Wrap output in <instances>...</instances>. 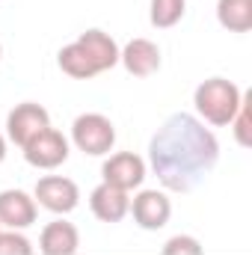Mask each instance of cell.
<instances>
[{
	"label": "cell",
	"mask_w": 252,
	"mask_h": 255,
	"mask_svg": "<svg viewBox=\"0 0 252 255\" xmlns=\"http://www.w3.org/2000/svg\"><path fill=\"white\" fill-rule=\"evenodd\" d=\"M36 223V202L21 190L0 193V226L9 229H27Z\"/></svg>",
	"instance_id": "10"
},
{
	"label": "cell",
	"mask_w": 252,
	"mask_h": 255,
	"mask_svg": "<svg viewBox=\"0 0 252 255\" xmlns=\"http://www.w3.org/2000/svg\"><path fill=\"white\" fill-rule=\"evenodd\" d=\"M33 253V247H30V241L27 238H21V235H15V232H0V255H30Z\"/></svg>",
	"instance_id": "18"
},
{
	"label": "cell",
	"mask_w": 252,
	"mask_h": 255,
	"mask_svg": "<svg viewBox=\"0 0 252 255\" xmlns=\"http://www.w3.org/2000/svg\"><path fill=\"white\" fill-rule=\"evenodd\" d=\"M217 18L229 33H250L252 30V0H220Z\"/></svg>",
	"instance_id": "15"
},
{
	"label": "cell",
	"mask_w": 252,
	"mask_h": 255,
	"mask_svg": "<svg viewBox=\"0 0 252 255\" xmlns=\"http://www.w3.org/2000/svg\"><path fill=\"white\" fill-rule=\"evenodd\" d=\"M220 142L217 136L187 113L169 116L151 139V166L166 190H196L217 166Z\"/></svg>",
	"instance_id": "1"
},
{
	"label": "cell",
	"mask_w": 252,
	"mask_h": 255,
	"mask_svg": "<svg viewBox=\"0 0 252 255\" xmlns=\"http://www.w3.org/2000/svg\"><path fill=\"white\" fill-rule=\"evenodd\" d=\"M24 157L36 169H57L60 163H65V157H68V142H65V136L60 130L45 128L39 136H33L24 145Z\"/></svg>",
	"instance_id": "4"
},
{
	"label": "cell",
	"mask_w": 252,
	"mask_h": 255,
	"mask_svg": "<svg viewBox=\"0 0 252 255\" xmlns=\"http://www.w3.org/2000/svg\"><path fill=\"white\" fill-rule=\"evenodd\" d=\"M163 255H202V247L193 238H172L163 247Z\"/></svg>",
	"instance_id": "19"
},
{
	"label": "cell",
	"mask_w": 252,
	"mask_h": 255,
	"mask_svg": "<svg viewBox=\"0 0 252 255\" xmlns=\"http://www.w3.org/2000/svg\"><path fill=\"white\" fill-rule=\"evenodd\" d=\"M45 128H51V116H48V110H45L42 104H33V101L18 104V107L9 113V119H6L9 139H12L15 145H21V148H24L33 136H39Z\"/></svg>",
	"instance_id": "5"
},
{
	"label": "cell",
	"mask_w": 252,
	"mask_h": 255,
	"mask_svg": "<svg viewBox=\"0 0 252 255\" xmlns=\"http://www.w3.org/2000/svg\"><path fill=\"white\" fill-rule=\"evenodd\" d=\"M101 175H104V184L119 187V190L127 193V190H133V187L142 184V178H145V163H142V157L133 154V151H119V154H113V157L104 163Z\"/></svg>",
	"instance_id": "6"
},
{
	"label": "cell",
	"mask_w": 252,
	"mask_h": 255,
	"mask_svg": "<svg viewBox=\"0 0 252 255\" xmlns=\"http://www.w3.org/2000/svg\"><path fill=\"white\" fill-rule=\"evenodd\" d=\"M184 0H151V24L160 30L175 27L184 18Z\"/></svg>",
	"instance_id": "16"
},
{
	"label": "cell",
	"mask_w": 252,
	"mask_h": 255,
	"mask_svg": "<svg viewBox=\"0 0 252 255\" xmlns=\"http://www.w3.org/2000/svg\"><path fill=\"white\" fill-rule=\"evenodd\" d=\"M119 63L133 77H151L160 68V48L148 39H133L125 45V51H119Z\"/></svg>",
	"instance_id": "9"
},
{
	"label": "cell",
	"mask_w": 252,
	"mask_h": 255,
	"mask_svg": "<svg viewBox=\"0 0 252 255\" xmlns=\"http://www.w3.org/2000/svg\"><path fill=\"white\" fill-rule=\"evenodd\" d=\"M89 205H92V214H95L101 223H119V220H125L127 208H130L127 193L119 190V187H110V184L95 187Z\"/></svg>",
	"instance_id": "11"
},
{
	"label": "cell",
	"mask_w": 252,
	"mask_h": 255,
	"mask_svg": "<svg viewBox=\"0 0 252 255\" xmlns=\"http://www.w3.org/2000/svg\"><path fill=\"white\" fill-rule=\"evenodd\" d=\"M77 42L92 54V60L98 63L101 71H107V68H113V65L119 63V45H116L107 33H101V30H86V33H80Z\"/></svg>",
	"instance_id": "14"
},
{
	"label": "cell",
	"mask_w": 252,
	"mask_h": 255,
	"mask_svg": "<svg viewBox=\"0 0 252 255\" xmlns=\"http://www.w3.org/2000/svg\"><path fill=\"white\" fill-rule=\"evenodd\" d=\"M60 68L68 77H74V80H89V77L101 74L98 63L92 60V54L80 42H71V45H65L63 51H60Z\"/></svg>",
	"instance_id": "13"
},
{
	"label": "cell",
	"mask_w": 252,
	"mask_h": 255,
	"mask_svg": "<svg viewBox=\"0 0 252 255\" xmlns=\"http://www.w3.org/2000/svg\"><path fill=\"white\" fill-rule=\"evenodd\" d=\"M36 199L42 208L54 211V214H68L77 208V199H80V190L71 178H63V175H48L36 184Z\"/></svg>",
	"instance_id": "7"
},
{
	"label": "cell",
	"mask_w": 252,
	"mask_h": 255,
	"mask_svg": "<svg viewBox=\"0 0 252 255\" xmlns=\"http://www.w3.org/2000/svg\"><path fill=\"white\" fill-rule=\"evenodd\" d=\"M80 247V238H77V229L71 223H48L45 232H42V241H39V253L45 255H74Z\"/></svg>",
	"instance_id": "12"
},
{
	"label": "cell",
	"mask_w": 252,
	"mask_h": 255,
	"mask_svg": "<svg viewBox=\"0 0 252 255\" xmlns=\"http://www.w3.org/2000/svg\"><path fill=\"white\" fill-rule=\"evenodd\" d=\"M241 98H244V92L238 89V83H232L226 77H211V80L199 83V89L193 95V104H196V110L205 122L223 128L232 125V119L241 107Z\"/></svg>",
	"instance_id": "2"
},
{
	"label": "cell",
	"mask_w": 252,
	"mask_h": 255,
	"mask_svg": "<svg viewBox=\"0 0 252 255\" xmlns=\"http://www.w3.org/2000/svg\"><path fill=\"white\" fill-rule=\"evenodd\" d=\"M3 157H6V139L0 136V160H3Z\"/></svg>",
	"instance_id": "20"
},
{
	"label": "cell",
	"mask_w": 252,
	"mask_h": 255,
	"mask_svg": "<svg viewBox=\"0 0 252 255\" xmlns=\"http://www.w3.org/2000/svg\"><path fill=\"white\" fill-rule=\"evenodd\" d=\"M250 104H252V95H244L241 98V107H238V113H235V136H238V142L244 145V148H250L252 145V122H250Z\"/></svg>",
	"instance_id": "17"
},
{
	"label": "cell",
	"mask_w": 252,
	"mask_h": 255,
	"mask_svg": "<svg viewBox=\"0 0 252 255\" xmlns=\"http://www.w3.org/2000/svg\"><path fill=\"white\" fill-rule=\"evenodd\" d=\"M169 214H172V205L163 193L157 190H142L133 199V220L139 229L145 232H157L169 223Z\"/></svg>",
	"instance_id": "8"
},
{
	"label": "cell",
	"mask_w": 252,
	"mask_h": 255,
	"mask_svg": "<svg viewBox=\"0 0 252 255\" xmlns=\"http://www.w3.org/2000/svg\"><path fill=\"white\" fill-rule=\"evenodd\" d=\"M0 54H3V48H0Z\"/></svg>",
	"instance_id": "21"
},
{
	"label": "cell",
	"mask_w": 252,
	"mask_h": 255,
	"mask_svg": "<svg viewBox=\"0 0 252 255\" xmlns=\"http://www.w3.org/2000/svg\"><path fill=\"white\" fill-rule=\"evenodd\" d=\"M71 139L74 145L83 151V154H92V157H101L113 148L116 142V128L107 116L101 113H86V116H77L74 125H71Z\"/></svg>",
	"instance_id": "3"
}]
</instances>
